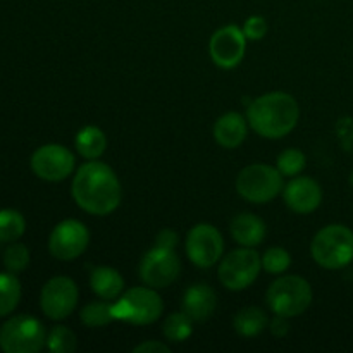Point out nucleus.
<instances>
[{
  "label": "nucleus",
  "instance_id": "1",
  "mask_svg": "<svg viewBox=\"0 0 353 353\" xmlns=\"http://www.w3.org/2000/svg\"><path fill=\"white\" fill-rule=\"evenodd\" d=\"M71 192L76 205L93 216H109L123 199L119 178L100 161L85 162L76 171Z\"/></svg>",
  "mask_w": 353,
  "mask_h": 353
},
{
  "label": "nucleus",
  "instance_id": "2",
  "mask_svg": "<svg viewBox=\"0 0 353 353\" xmlns=\"http://www.w3.org/2000/svg\"><path fill=\"white\" fill-rule=\"evenodd\" d=\"M300 117V107L290 93L271 92L252 100L247 109V119L252 130L269 140H278L295 130Z\"/></svg>",
  "mask_w": 353,
  "mask_h": 353
},
{
  "label": "nucleus",
  "instance_id": "3",
  "mask_svg": "<svg viewBox=\"0 0 353 353\" xmlns=\"http://www.w3.org/2000/svg\"><path fill=\"white\" fill-rule=\"evenodd\" d=\"M310 255L324 269L347 268L353 261V231L343 224L323 228L310 243Z\"/></svg>",
  "mask_w": 353,
  "mask_h": 353
},
{
  "label": "nucleus",
  "instance_id": "4",
  "mask_svg": "<svg viewBox=\"0 0 353 353\" xmlns=\"http://www.w3.org/2000/svg\"><path fill=\"white\" fill-rule=\"evenodd\" d=\"M164 303L161 295L150 286H137L128 290L119 299L112 300V312L116 321L147 326L162 316Z\"/></svg>",
  "mask_w": 353,
  "mask_h": 353
},
{
  "label": "nucleus",
  "instance_id": "5",
  "mask_svg": "<svg viewBox=\"0 0 353 353\" xmlns=\"http://www.w3.org/2000/svg\"><path fill=\"white\" fill-rule=\"evenodd\" d=\"M265 300L276 316L292 319L309 309L312 303V288L302 276H283L269 286Z\"/></svg>",
  "mask_w": 353,
  "mask_h": 353
},
{
  "label": "nucleus",
  "instance_id": "6",
  "mask_svg": "<svg viewBox=\"0 0 353 353\" xmlns=\"http://www.w3.org/2000/svg\"><path fill=\"white\" fill-rule=\"evenodd\" d=\"M47 345V331L33 316L19 314L0 327V348L6 353H37Z\"/></svg>",
  "mask_w": 353,
  "mask_h": 353
},
{
  "label": "nucleus",
  "instance_id": "7",
  "mask_svg": "<svg viewBox=\"0 0 353 353\" xmlns=\"http://www.w3.org/2000/svg\"><path fill=\"white\" fill-rule=\"evenodd\" d=\"M285 176L269 164H252L241 169L236 178V192L252 203H268L285 188Z\"/></svg>",
  "mask_w": 353,
  "mask_h": 353
},
{
  "label": "nucleus",
  "instance_id": "8",
  "mask_svg": "<svg viewBox=\"0 0 353 353\" xmlns=\"http://www.w3.org/2000/svg\"><path fill=\"white\" fill-rule=\"evenodd\" d=\"M262 259L254 248L241 247L238 250L230 252L221 261L217 278L224 288L231 292H241L254 285L255 279L261 274Z\"/></svg>",
  "mask_w": 353,
  "mask_h": 353
},
{
  "label": "nucleus",
  "instance_id": "9",
  "mask_svg": "<svg viewBox=\"0 0 353 353\" xmlns=\"http://www.w3.org/2000/svg\"><path fill=\"white\" fill-rule=\"evenodd\" d=\"M78 286L68 276L48 279L40 293L41 312L52 321H62L71 316L78 307Z\"/></svg>",
  "mask_w": 353,
  "mask_h": 353
},
{
  "label": "nucleus",
  "instance_id": "10",
  "mask_svg": "<svg viewBox=\"0 0 353 353\" xmlns=\"http://www.w3.org/2000/svg\"><path fill=\"white\" fill-rule=\"evenodd\" d=\"M181 262L178 254L171 248L157 247L143 255L140 262V278L150 288H168L178 279Z\"/></svg>",
  "mask_w": 353,
  "mask_h": 353
},
{
  "label": "nucleus",
  "instance_id": "11",
  "mask_svg": "<svg viewBox=\"0 0 353 353\" xmlns=\"http://www.w3.org/2000/svg\"><path fill=\"white\" fill-rule=\"evenodd\" d=\"M223 234L212 224H196L186 236V255L196 268L209 269L223 257Z\"/></svg>",
  "mask_w": 353,
  "mask_h": 353
},
{
  "label": "nucleus",
  "instance_id": "12",
  "mask_svg": "<svg viewBox=\"0 0 353 353\" xmlns=\"http://www.w3.org/2000/svg\"><path fill=\"white\" fill-rule=\"evenodd\" d=\"M30 164L38 178L57 183L72 174L76 161L72 152L64 145L48 143L33 152Z\"/></svg>",
  "mask_w": 353,
  "mask_h": 353
},
{
  "label": "nucleus",
  "instance_id": "13",
  "mask_svg": "<svg viewBox=\"0 0 353 353\" xmlns=\"http://www.w3.org/2000/svg\"><path fill=\"white\" fill-rule=\"evenodd\" d=\"M90 243L88 228L76 219H65L52 230L48 236V250L57 261H74Z\"/></svg>",
  "mask_w": 353,
  "mask_h": 353
},
{
  "label": "nucleus",
  "instance_id": "14",
  "mask_svg": "<svg viewBox=\"0 0 353 353\" xmlns=\"http://www.w3.org/2000/svg\"><path fill=\"white\" fill-rule=\"evenodd\" d=\"M247 37L236 24H228L212 34L209 43L214 64L223 69H233L243 61Z\"/></svg>",
  "mask_w": 353,
  "mask_h": 353
},
{
  "label": "nucleus",
  "instance_id": "15",
  "mask_svg": "<svg viewBox=\"0 0 353 353\" xmlns=\"http://www.w3.org/2000/svg\"><path fill=\"white\" fill-rule=\"evenodd\" d=\"M285 203L296 214H310L323 202V190L319 183L307 176H295L283 188Z\"/></svg>",
  "mask_w": 353,
  "mask_h": 353
},
{
  "label": "nucleus",
  "instance_id": "16",
  "mask_svg": "<svg viewBox=\"0 0 353 353\" xmlns=\"http://www.w3.org/2000/svg\"><path fill=\"white\" fill-rule=\"evenodd\" d=\"M217 307V296L210 286L199 283L190 286L183 296V312L193 323H203L214 314Z\"/></svg>",
  "mask_w": 353,
  "mask_h": 353
},
{
  "label": "nucleus",
  "instance_id": "17",
  "mask_svg": "<svg viewBox=\"0 0 353 353\" xmlns=\"http://www.w3.org/2000/svg\"><path fill=\"white\" fill-rule=\"evenodd\" d=\"M231 236L234 238L238 245L241 247L254 248L264 241L265 233V223L257 217L255 214L250 212H241L231 221Z\"/></svg>",
  "mask_w": 353,
  "mask_h": 353
},
{
  "label": "nucleus",
  "instance_id": "18",
  "mask_svg": "<svg viewBox=\"0 0 353 353\" xmlns=\"http://www.w3.org/2000/svg\"><path fill=\"white\" fill-rule=\"evenodd\" d=\"M247 119L238 112H228L214 124V138L224 148H236L247 138Z\"/></svg>",
  "mask_w": 353,
  "mask_h": 353
},
{
  "label": "nucleus",
  "instance_id": "19",
  "mask_svg": "<svg viewBox=\"0 0 353 353\" xmlns=\"http://www.w3.org/2000/svg\"><path fill=\"white\" fill-rule=\"evenodd\" d=\"M90 288L102 300H116L123 295L124 278L109 265H99L90 272Z\"/></svg>",
  "mask_w": 353,
  "mask_h": 353
},
{
  "label": "nucleus",
  "instance_id": "20",
  "mask_svg": "<svg viewBox=\"0 0 353 353\" xmlns=\"http://www.w3.org/2000/svg\"><path fill=\"white\" fill-rule=\"evenodd\" d=\"M76 150L86 161H97L107 148V137L99 126H85L76 134Z\"/></svg>",
  "mask_w": 353,
  "mask_h": 353
},
{
  "label": "nucleus",
  "instance_id": "21",
  "mask_svg": "<svg viewBox=\"0 0 353 353\" xmlns=\"http://www.w3.org/2000/svg\"><path fill=\"white\" fill-rule=\"evenodd\" d=\"M233 326L240 336L254 338L269 326V319L259 307H245L234 316Z\"/></svg>",
  "mask_w": 353,
  "mask_h": 353
},
{
  "label": "nucleus",
  "instance_id": "22",
  "mask_svg": "<svg viewBox=\"0 0 353 353\" xmlns=\"http://www.w3.org/2000/svg\"><path fill=\"white\" fill-rule=\"evenodd\" d=\"M21 300V283L12 272H0V317L16 310Z\"/></svg>",
  "mask_w": 353,
  "mask_h": 353
},
{
  "label": "nucleus",
  "instance_id": "23",
  "mask_svg": "<svg viewBox=\"0 0 353 353\" xmlns=\"http://www.w3.org/2000/svg\"><path fill=\"white\" fill-rule=\"evenodd\" d=\"M81 323L86 327H103L109 326L116 321L112 312V300H102V302H92L85 305L79 312Z\"/></svg>",
  "mask_w": 353,
  "mask_h": 353
},
{
  "label": "nucleus",
  "instance_id": "24",
  "mask_svg": "<svg viewBox=\"0 0 353 353\" xmlns=\"http://www.w3.org/2000/svg\"><path fill=\"white\" fill-rule=\"evenodd\" d=\"M26 231V221L19 210L2 209L0 210V241L12 243L17 241Z\"/></svg>",
  "mask_w": 353,
  "mask_h": 353
},
{
  "label": "nucleus",
  "instance_id": "25",
  "mask_svg": "<svg viewBox=\"0 0 353 353\" xmlns=\"http://www.w3.org/2000/svg\"><path fill=\"white\" fill-rule=\"evenodd\" d=\"M162 333L172 343H181V341L188 340L190 334L193 333V321L183 310L181 312H174L165 317Z\"/></svg>",
  "mask_w": 353,
  "mask_h": 353
},
{
  "label": "nucleus",
  "instance_id": "26",
  "mask_svg": "<svg viewBox=\"0 0 353 353\" xmlns=\"http://www.w3.org/2000/svg\"><path fill=\"white\" fill-rule=\"evenodd\" d=\"M47 348L54 353H72L76 350V334L65 326H54L47 333Z\"/></svg>",
  "mask_w": 353,
  "mask_h": 353
},
{
  "label": "nucleus",
  "instance_id": "27",
  "mask_svg": "<svg viewBox=\"0 0 353 353\" xmlns=\"http://www.w3.org/2000/svg\"><path fill=\"white\" fill-rule=\"evenodd\" d=\"M2 262L7 271L12 272V274H19L30 265V250H28L26 245L12 241L3 252Z\"/></svg>",
  "mask_w": 353,
  "mask_h": 353
},
{
  "label": "nucleus",
  "instance_id": "28",
  "mask_svg": "<svg viewBox=\"0 0 353 353\" xmlns=\"http://www.w3.org/2000/svg\"><path fill=\"white\" fill-rule=\"evenodd\" d=\"M307 159L305 154L302 150H296V148H286L279 154L278 164L276 168L279 169L283 176H288V178H295L300 172L305 169Z\"/></svg>",
  "mask_w": 353,
  "mask_h": 353
},
{
  "label": "nucleus",
  "instance_id": "29",
  "mask_svg": "<svg viewBox=\"0 0 353 353\" xmlns=\"http://www.w3.org/2000/svg\"><path fill=\"white\" fill-rule=\"evenodd\" d=\"M292 265V255L281 247H272L262 255V269L269 274H283Z\"/></svg>",
  "mask_w": 353,
  "mask_h": 353
},
{
  "label": "nucleus",
  "instance_id": "30",
  "mask_svg": "<svg viewBox=\"0 0 353 353\" xmlns=\"http://www.w3.org/2000/svg\"><path fill=\"white\" fill-rule=\"evenodd\" d=\"M243 33L247 37V40H262L265 37V33H268V21L262 16L248 17L243 26Z\"/></svg>",
  "mask_w": 353,
  "mask_h": 353
},
{
  "label": "nucleus",
  "instance_id": "31",
  "mask_svg": "<svg viewBox=\"0 0 353 353\" xmlns=\"http://www.w3.org/2000/svg\"><path fill=\"white\" fill-rule=\"evenodd\" d=\"M178 241L179 236L174 230H162L161 233L157 234V238H155V245H157V247L171 248V250H174Z\"/></svg>",
  "mask_w": 353,
  "mask_h": 353
},
{
  "label": "nucleus",
  "instance_id": "32",
  "mask_svg": "<svg viewBox=\"0 0 353 353\" xmlns=\"http://www.w3.org/2000/svg\"><path fill=\"white\" fill-rule=\"evenodd\" d=\"M269 330L274 336L283 338L286 336V333L290 331V324H288V317H283V316H276L274 314V319L269 323Z\"/></svg>",
  "mask_w": 353,
  "mask_h": 353
},
{
  "label": "nucleus",
  "instance_id": "33",
  "mask_svg": "<svg viewBox=\"0 0 353 353\" xmlns=\"http://www.w3.org/2000/svg\"><path fill=\"white\" fill-rule=\"evenodd\" d=\"M133 352L138 353H169L171 348L168 345L161 343V341H143L141 345H137L133 348Z\"/></svg>",
  "mask_w": 353,
  "mask_h": 353
},
{
  "label": "nucleus",
  "instance_id": "34",
  "mask_svg": "<svg viewBox=\"0 0 353 353\" xmlns=\"http://www.w3.org/2000/svg\"><path fill=\"white\" fill-rule=\"evenodd\" d=\"M350 183H352V186H353V172H352V176H350Z\"/></svg>",
  "mask_w": 353,
  "mask_h": 353
}]
</instances>
